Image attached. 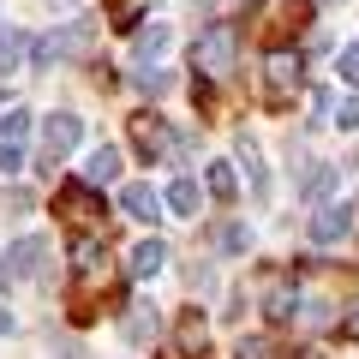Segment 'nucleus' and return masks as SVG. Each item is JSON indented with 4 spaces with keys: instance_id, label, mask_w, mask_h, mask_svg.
Returning a JSON list of instances; mask_svg holds the SVG:
<instances>
[{
    "instance_id": "obj_18",
    "label": "nucleus",
    "mask_w": 359,
    "mask_h": 359,
    "mask_svg": "<svg viewBox=\"0 0 359 359\" xmlns=\"http://www.w3.org/2000/svg\"><path fill=\"white\" fill-rule=\"evenodd\" d=\"M162 54H168V25H150V30L138 36V60H144V66H156Z\"/></svg>"
},
{
    "instance_id": "obj_16",
    "label": "nucleus",
    "mask_w": 359,
    "mask_h": 359,
    "mask_svg": "<svg viewBox=\"0 0 359 359\" xmlns=\"http://www.w3.org/2000/svg\"><path fill=\"white\" fill-rule=\"evenodd\" d=\"M240 162H245V174H252V198H264V156H257L252 132H240Z\"/></svg>"
},
{
    "instance_id": "obj_6",
    "label": "nucleus",
    "mask_w": 359,
    "mask_h": 359,
    "mask_svg": "<svg viewBox=\"0 0 359 359\" xmlns=\"http://www.w3.org/2000/svg\"><path fill=\"white\" fill-rule=\"evenodd\" d=\"M25 132H30L25 108H13V114L0 120V174H18L25 168Z\"/></svg>"
},
{
    "instance_id": "obj_31",
    "label": "nucleus",
    "mask_w": 359,
    "mask_h": 359,
    "mask_svg": "<svg viewBox=\"0 0 359 359\" xmlns=\"http://www.w3.org/2000/svg\"><path fill=\"white\" fill-rule=\"evenodd\" d=\"M48 6H54V13H60V6H78V0H48Z\"/></svg>"
},
{
    "instance_id": "obj_10",
    "label": "nucleus",
    "mask_w": 359,
    "mask_h": 359,
    "mask_svg": "<svg viewBox=\"0 0 359 359\" xmlns=\"http://www.w3.org/2000/svg\"><path fill=\"white\" fill-rule=\"evenodd\" d=\"M330 192H335V168H330V162H306V180H299V198H306V204H323Z\"/></svg>"
},
{
    "instance_id": "obj_4",
    "label": "nucleus",
    "mask_w": 359,
    "mask_h": 359,
    "mask_svg": "<svg viewBox=\"0 0 359 359\" xmlns=\"http://www.w3.org/2000/svg\"><path fill=\"white\" fill-rule=\"evenodd\" d=\"M78 138H84V120L54 108V114L42 120V162H36V168H42V174H54V168H60L66 156L78 150Z\"/></svg>"
},
{
    "instance_id": "obj_32",
    "label": "nucleus",
    "mask_w": 359,
    "mask_h": 359,
    "mask_svg": "<svg viewBox=\"0 0 359 359\" xmlns=\"http://www.w3.org/2000/svg\"><path fill=\"white\" fill-rule=\"evenodd\" d=\"M120 6H132V0H120Z\"/></svg>"
},
{
    "instance_id": "obj_11",
    "label": "nucleus",
    "mask_w": 359,
    "mask_h": 359,
    "mask_svg": "<svg viewBox=\"0 0 359 359\" xmlns=\"http://www.w3.org/2000/svg\"><path fill=\"white\" fill-rule=\"evenodd\" d=\"M264 72H269V84H276V90H294V84H299V54H287V48H269Z\"/></svg>"
},
{
    "instance_id": "obj_28",
    "label": "nucleus",
    "mask_w": 359,
    "mask_h": 359,
    "mask_svg": "<svg viewBox=\"0 0 359 359\" xmlns=\"http://www.w3.org/2000/svg\"><path fill=\"white\" fill-rule=\"evenodd\" d=\"M0 335H13V311L6 306H0Z\"/></svg>"
},
{
    "instance_id": "obj_1",
    "label": "nucleus",
    "mask_w": 359,
    "mask_h": 359,
    "mask_svg": "<svg viewBox=\"0 0 359 359\" xmlns=\"http://www.w3.org/2000/svg\"><path fill=\"white\" fill-rule=\"evenodd\" d=\"M54 216H60V228H72L78 240H102L108 233V204H102V192H96L90 180H66L60 192H54Z\"/></svg>"
},
{
    "instance_id": "obj_13",
    "label": "nucleus",
    "mask_w": 359,
    "mask_h": 359,
    "mask_svg": "<svg viewBox=\"0 0 359 359\" xmlns=\"http://www.w3.org/2000/svg\"><path fill=\"white\" fill-rule=\"evenodd\" d=\"M120 204H126V216L150 222V228H156V216H162V204H156V192H150V186H126V198H120Z\"/></svg>"
},
{
    "instance_id": "obj_17",
    "label": "nucleus",
    "mask_w": 359,
    "mask_h": 359,
    "mask_svg": "<svg viewBox=\"0 0 359 359\" xmlns=\"http://www.w3.org/2000/svg\"><path fill=\"white\" fill-rule=\"evenodd\" d=\"M168 210H174V216H198V186L192 180H174V186H168Z\"/></svg>"
},
{
    "instance_id": "obj_7",
    "label": "nucleus",
    "mask_w": 359,
    "mask_h": 359,
    "mask_svg": "<svg viewBox=\"0 0 359 359\" xmlns=\"http://www.w3.org/2000/svg\"><path fill=\"white\" fill-rule=\"evenodd\" d=\"M42 257H48V240H42V233H25V240L6 252V264H13V276H36Z\"/></svg>"
},
{
    "instance_id": "obj_12",
    "label": "nucleus",
    "mask_w": 359,
    "mask_h": 359,
    "mask_svg": "<svg viewBox=\"0 0 359 359\" xmlns=\"http://www.w3.org/2000/svg\"><path fill=\"white\" fill-rule=\"evenodd\" d=\"M25 54H30V36L6 25V30H0V78H6V72H18V66H25Z\"/></svg>"
},
{
    "instance_id": "obj_15",
    "label": "nucleus",
    "mask_w": 359,
    "mask_h": 359,
    "mask_svg": "<svg viewBox=\"0 0 359 359\" xmlns=\"http://www.w3.org/2000/svg\"><path fill=\"white\" fill-rule=\"evenodd\" d=\"M180 347H186V353H204V347H210V330H204V318H198V311H186V318H180Z\"/></svg>"
},
{
    "instance_id": "obj_23",
    "label": "nucleus",
    "mask_w": 359,
    "mask_h": 359,
    "mask_svg": "<svg viewBox=\"0 0 359 359\" xmlns=\"http://www.w3.org/2000/svg\"><path fill=\"white\" fill-rule=\"evenodd\" d=\"M287 311H294V287H276V294H269V318L282 323Z\"/></svg>"
},
{
    "instance_id": "obj_2",
    "label": "nucleus",
    "mask_w": 359,
    "mask_h": 359,
    "mask_svg": "<svg viewBox=\"0 0 359 359\" xmlns=\"http://www.w3.org/2000/svg\"><path fill=\"white\" fill-rule=\"evenodd\" d=\"M311 18V0H252V36L282 48L287 36H299Z\"/></svg>"
},
{
    "instance_id": "obj_25",
    "label": "nucleus",
    "mask_w": 359,
    "mask_h": 359,
    "mask_svg": "<svg viewBox=\"0 0 359 359\" xmlns=\"http://www.w3.org/2000/svg\"><path fill=\"white\" fill-rule=\"evenodd\" d=\"M335 126H341V132H353V126H359V96H347V102L335 108Z\"/></svg>"
},
{
    "instance_id": "obj_3",
    "label": "nucleus",
    "mask_w": 359,
    "mask_h": 359,
    "mask_svg": "<svg viewBox=\"0 0 359 359\" xmlns=\"http://www.w3.org/2000/svg\"><path fill=\"white\" fill-rule=\"evenodd\" d=\"M233 60H240V30L233 25H210L204 36H198V48H192L198 78H228Z\"/></svg>"
},
{
    "instance_id": "obj_8",
    "label": "nucleus",
    "mask_w": 359,
    "mask_h": 359,
    "mask_svg": "<svg viewBox=\"0 0 359 359\" xmlns=\"http://www.w3.org/2000/svg\"><path fill=\"white\" fill-rule=\"evenodd\" d=\"M162 318H156V299H132L126 306V341H156Z\"/></svg>"
},
{
    "instance_id": "obj_9",
    "label": "nucleus",
    "mask_w": 359,
    "mask_h": 359,
    "mask_svg": "<svg viewBox=\"0 0 359 359\" xmlns=\"http://www.w3.org/2000/svg\"><path fill=\"white\" fill-rule=\"evenodd\" d=\"M162 269H168V245H162V240H144V245H132V276H138V282L162 276Z\"/></svg>"
},
{
    "instance_id": "obj_5",
    "label": "nucleus",
    "mask_w": 359,
    "mask_h": 359,
    "mask_svg": "<svg viewBox=\"0 0 359 359\" xmlns=\"http://www.w3.org/2000/svg\"><path fill=\"white\" fill-rule=\"evenodd\" d=\"M126 132H132V150H138L144 162H156V156L174 150V138H168L174 126H162L156 114H132V120H126Z\"/></svg>"
},
{
    "instance_id": "obj_19",
    "label": "nucleus",
    "mask_w": 359,
    "mask_h": 359,
    "mask_svg": "<svg viewBox=\"0 0 359 359\" xmlns=\"http://www.w3.org/2000/svg\"><path fill=\"white\" fill-rule=\"evenodd\" d=\"M102 180H120V150H96L90 156V186H102Z\"/></svg>"
},
{
    "instance_id": "obj_22",
    "label": "nucleus",
    "mask_w": 359,
    "mask_h": 359,
    "mask_svg": "<svg viewBox=\"0 0 359 359\" xmlns=\"http://www.w3.org/2000/svg\"><path fill=\"white\" fill-rule=\"evenodd\" d=\"M138 84L150 90V96H162V90L174 84V78H168V72H156V66H138Z\"/></svg>"
},
{
    "instance_id": "obj_21",
    "label": "nucleus",
    "mask_w": 359,
    "mask_h": 359,
    "mask_svg": "<svg viewBox=\"0 0 359 359\" xmlns=\"http://www.w3.org/2000/svg\"><path fill=\"white\" fill-rule=\"evenodd\" d=\"M210 192H216V198H233V192H240V180H233L228 162H210Z\"/></svg>"
},
{
    "instance_id": "obj_26",
    "label": "nucleus",
    "mask_w": 359,
    "mask_h": 359,
    "mask_svg": "<svg viewBox=\"0 0 359 359\" xmlns=\"http://www.w3.org/2000/svg\"><path fill=\"white\" fill-rule=\"evenodd\" d=\"M335 66H341V84H359V42H353V48H347Z\"/></svg>"
},
{
    "instance_id": "obj_29",
    "label": "nucleus",
    "mask_w": 359,
    "mask_h": 359,
    "mask_svg": "<svg viewBox=\"0 0 359 359\" xmlns=\"http://www.w3.org/2000/svg\"><path fill=\"white\" fill-rule=\"evenodd\" d=\"M54 359H84V353H78V347H72V341H66V353H60V347H54Z\"/></svg>"
},
{
    "instance_id": "obj_27",
    "label": "nucleus",
    "mask_w": 359,
    "mask_h": 359,
    "mask_svg": "<svg viewBox=\"0 0 359 359\" xmlns=\"http://www.w3.org/2000/svg\"><path fill=\"white\" fill-rule=\"evenodd\" d=\"M6 282H13V264H6V252H0V287H6Z\"/></svg>"
},
{
    "instance_id": "obj_24",
    "label": "nucleus",
    "mask_w": 359,
    "mask_h": 359,
    "mask_svg": "<svg viewBox=\"0 0 359 359\" xmlns=\"http://www.w3.org/2000/svg\"><path fill=\"white\" fill-rule=\"evenodd\" d=\"M222 245H228V252H245V245H252V233H245L240 222H228V228H222Z\"/></svg>"
},
{
    "instance_id": "obj_20",
    "label": "nucleus",
    "mask_w": 359,
    "mask_h": 359,
    "mask_svg": "<svg viewBox=\"0 0 359 359\" xmlns=\"http://www.w3.org/2000/svg\"><path fill=\"white\" fill-rule=\"evenodd\" d=\"M233 359H282V353H276V341H269V335H245V341L233 347Z\"/></svg>"
},
{
    "instance_id": "obj_14",
    "label": "nucleus",
    "mask_w": 359,
    "mask_h": 359,
    "mask_svg": "<svg viewBox=\"0 0 359 359\" xmlns=\"http://www.w3.org/2000/svg\"><path fill=\"white\" fill-rule=\"evenodd\" d=\"M341 233H347V210H318V216H311V240L318 245L341 240Z\"/></svg>"
},
{
    "instance_id": "obj_30",
    "label": "nucleus",
    "mask_w": 359,
    "mask_h": 359,
    "mask_svg": "<svg viewBox=\"0 0 359 359\" xmlns=\"http://www.w3.org/2000/svg\"><path fill=\"white\" fill-rule=\"evenodd\" d=\"M341 330H347V335H353V341H359V311H353V318H347V323H341Z\"/></svg>"
}]
</instances>
